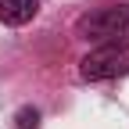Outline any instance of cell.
Listing matches in <instances>:
<instances>
[{"mask_svg":"<svg viewBox=\"0 0 129 129\" xmlns=\"http://www.w3.org/2000/svg\"><path fill=\"white\" fill-rule=\"evenodd\" d=\"M40 14V0H0V22L4 25H29Z\"/></svg>","mask_w":129,"mask_h":129,"instance_id":"3957f363","label":"cell"},{"mask_svg":"<svg viewBox=\"0 0 129 129\" xmlns=\"http://www.w3.org/2000/svg\"><path fill=\"white\" fill-rule=\"evenodd\" d=\"M129 72V54L125 50H111V47H97L93 54L79 61V75L86 83H101V79H115Z\"/></svg>","mask_w":129,"mask_h":129,"instance_id":"7a4b0ae2","label":"cell"},{"mask_svg":"<svg viewBox=\"0 0 129 129\" xmlns=\"http://www.w3.org/2000/svg\"><path fill=\"white\" fill-rule=\"evenodd\" d=\"M75 32L86 43L111 47V50H129V4H104L86 11L75 22Z\"/></svg>","mask_w":129,"mask_h":129,"instance_id":"6da1fadb","label":"cell"},{"mask_svg":"<svg viewBox=\"0 0 129 129\" xmlns=\"http://www.w3.org/2000/svg\"><path fill=\"white\" fill-rule=\"evenodd\" d=\"M14 122H18V129H40V111L36 108H18Z\"/></svg>","mask_w":129,"mask_h":129,"instance_id":"277c9868","label":"cell"}]
</instances>
